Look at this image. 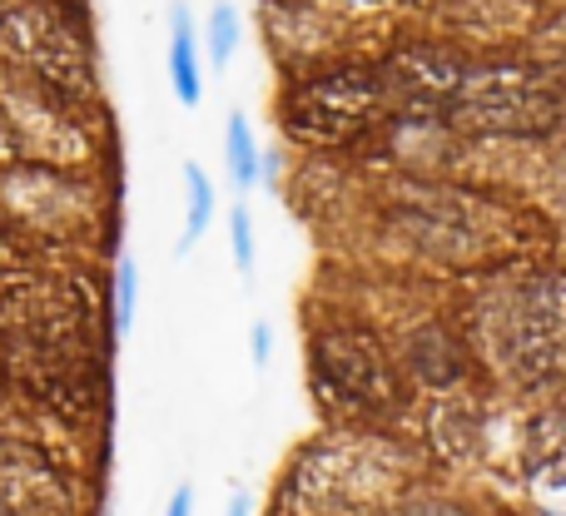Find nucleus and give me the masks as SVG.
<instances>
[{
	"instance_id": "1",
	"label": "nucleus",
	"mask_w": 566,
	"mask_h": 516,
	"mask_svg": "<svg viewBox=\"0 0 566 516\" xmlns=\"http://www.w3.org/2000/svg\"><path fill=\"white\" fill-rule=\"evenodd\" d=\"M488 348L502 372L532 392L566 398V278L532 273L488 313Z\"/></svg>"
},
{
	"instance_id": "2",
	"label": "nucleus",
	"mask_w": 566,
	"mask_h": 516,
	"mask_svg": "<svg viewBox=\"0 0 566 516\" xmlns=\"http://www.w3.org/2000/svg\"><path fill=\"white\" fill-rule=\"evenodd\" d=\"M566 115L557 80L537 65H462L448 115L472 135H547Z\"/></svg>"
},
{
	"instance_id": "3",
	"label": "nucleus",
	"mask_w": 566,
	"mask_h": 516,
	"mask_svg": "<svg viewBox=\"0 0 566 516\" xmlns=\"http://www.w3.org/2000/svg\"><path fill=\"white\" fill-rule=\"evenodd\" d=\"M392 115V89L382 70H333L293 89L289 129L303 145H343Z\"/></svg>"
},
{
	"instance_id": "4",
	"label": "nucleus",
	"mask_w": 566,
	"mask_h": 516,
	"mask_svg": "<svg viewBox=\"0 0 566 516\" xmlns=\"http://www.w3.org/2000/svg\"><path fill=\"white\" fill-rule=\"evenodd\" d=\"M313 368H318L323 388L338 392L353 408H388L392 392H398L388 358H382V348L368 333H328V338H318Z\"/></svg>"
},
{
	"instance_id": "5",
	"label": "nucleus",
	"mask_w": 566,
	"mask_h": 516,
	"mask_svg": "<svg viewBox=\"0 0 566 516\" xmlns=\"http://www.w3.org/2000/svg\"><path fill=\"white\" fill-rule=\"evenodd\" d=\"M70 487L35 447L0 438V516H70Z\"/></svg>"
},
{
	"instance_id": "6",
	"label": "nucleus",
	"mask_w": 566,
	"mask_h": 516,
	"mask_svg": "<svg viewBox=\"0 0 566 516\" xmlns=\"http://www.w3.org/2000/svg\"><path fill=\"white\" fill-rule=\"evenodd\" d=\"M175 25H169V85H175L179 105L195 109L205 95V75H199V50H195V30H189V10L175 6Z\"/></svg>"
},
{
	"instance_id": "7",
	"label": "nucleus",
	"mask_w": 566,
	"mask_h": 516,
	"mask_svg": "<svg viewBox=\"0 0 566 516\" xmlns=\"http://www.w3.org/2000/svg\"><path fill=\"white\" fill-rule=\"evenodd\" d=\"M185 189H189V214H185V234H179V254L205 239L209 214H214V185L205 179V169L199 165H185Z\"/></svg>"
},
{
	"instance_id": "8",
	"label": "nucleus",
	"mask_w": 566,
	"mask_h": 516,
	"mask_svg": "<svg viewBox=\"0 0 566 516\" xmlns=\"http://www.w3.org/2000/svg\"><path fill=\"white\" fill-rule=\"evenodd\" d=\"M224 159H229V175H234V185L239 189H249L259 179V145H254V135H249V119L244 115H234L229 119V129H224Z\"/></svg>"
},
{
	"instance_id": "9",
	"label": "nucleus",
	"mask_w": 566,
	"mask_h": 516,
	"mask_svg": "<svg viewBox=\"0 0 566 516\" xmlns=\"http://www.w3.org/2000/svg\"><path fill=\"white\" fill-rule=\"evenodd\" d=\"M234 45H239V15L229 6H214V15H209V65L224 70Z\"/></svg>"
},
{
	"instance_id": "10",
	"label": "nucleus",
	"mask_w": 566,
	"mask_h": 516,
	"mask_svg": "<svg viewBox=\"0 0 566 516\" xmlns=\"http://www.w3.org/2000/svg\"><path fill=\"white\" fill-rule=\"evenodd\" d=\"M135 303H139V273H135V263L125 259L115 273V328L119 333L135 323Z\"/></svg>"
},
{
	"instance_id": "11",
	"label": "nucleus",
	"mask_w": 566,
	"mask_h": 516,
	"mask_svg": "<svg viewBox=\"0 0 566 516\" xmlns=\"http://www.w3.org/2000/svg\"><path fill=\"white\" fill-rule=\"evenodd\" d=\"M229 234H234V263H239V273H254V229H249V214L244 209H234L229 214Z\"/></svg>"
},
{
	"instance_id": "12",
	"label": "nucleus",
	"mask_w": 566,
	"mask_h": 516,
	"mask_svg": "<svg viewBox=\"0 0 566 516\" xmlns=\"http://www.w3.org/2000/svg\"><path fill=\"white\" fill-rule=\"evenodd\" d=\"M363 516H468L448 502H428V497H412V502H392V507H378V512H363Z\"/></svg>"
},
{
	"instance_id": "13",
	"label": "nucleus",
	"mask_w": 566,
	"mask_h": 516,
	"mask_svg": "<svg viewBox=\"0 0 566 516\" xmlns=\"http://www.w3.org/2000/svg\"><path fill=\"white\" fill-rule=\"evenodd\" d=\"M547 477L557 482V487H566V438H562L557 447L547 452Z\"/></svg>"
},
{
	"instance_id": "14",
	"label": "nucleus",
	"mask_w": 566,
	"mask_h": 516,
	"mask_svg": "<svg viewBox=\"0 0 566 516\" xmlns=\"http://www.w3.org/2000/svg\"><path fill=\"white\" fill-rule=\"evenodd\" d=\"M269 323H254V368H269Z\"/></svg>"
},
{
	"instance_id": "15",
	"label": "nucleus",
	"mask_w": 566,
	"mask_h": 516,
	"mask_svg": "<svg viewBox=\"0 0 566 516\" xmlns=\"http://www.w3.org/2000/svg\"><path fill=\"white\" fill-rule=\"evenodd\" d=\"M165 516H195V492H189V487H179L175 497H169Z\"/></svg>"
},
{
	"instance_id": "16",
	"label": "nucleus",
	"mask_w": 566,
	"mask_h": 516,
	"mask_svg": "<svg viewBox=\"0 0 566 516\" xmlns=\"http://www.w3.org/2000/svg\"><path fill=\"white\" fill-rule=\"evenodd\" d=\"M224 516H249V497H234V502H229V512Z\"/></svg>"
}]
</instances>
